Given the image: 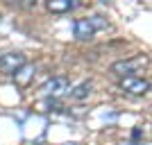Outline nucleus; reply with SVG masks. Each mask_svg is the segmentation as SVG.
Instances as JSON below:
<instances>
[{
    "instance_id": "1",
    "label": "nucleus",
    "mask_w": 152,
    "mask_h": 145,
    "mask_svg": "<svg viewBox=\"0 0 152 145\" xmlns=\"http://www.w3.org/2000/svg\"><path fill=\"white\" fill-rule=\"evenodd\" d=\"M121 88L129 95H145L148 88H150V82L143 79V77H136V75H129V77H123L121 79Z\"/></svg>"
},
{
    "instance_id": "2",
    "label": "nucleus",
    "mask_w": 152,
    "mask_h": 145,
    "mask_svg": "<svg viewBox=\"0 0 152 145\" xmlns=\"http://www.w3.org/2000/svg\"><path fill=\"white\" fill-rule=\"evenodd\" d=\"M25 55L23 52H5L2 57H0V70L7 73V75H14L20 66H25Z\"/></svg>"
},
{
    "instance_id": "3",
    "label": "nucleus",
    "mask_w": 152,
    "mask_h": 145,
    "mask_svg": "<svg viewBox=\"0 0 152 145\" xmlns=\"http://www.w3.org/2000/svg\"><path fill=\"white\" fill-rule=\"evenodd\" d=\"M41 91H43L45 98H59V95L70 91V82L66 77H52V79H48V82L41 86Z\"/></svg>"
},
{
    "instance_id": "4",
    "label": "nucleus",
    "mask_w": 152,
    "mask_h": 145,
    "mask_svg": "<svg viewBox=\"0 0 152 145\" xmlns=\"http://www.w3.org/2000/svg\"><path fill=\"white\" fill-rule=\"evenodd\" d=\"M141 66H143V59L141 57L139 59H123V61L111 63V73H116L121 77H129V75H136Z\"/></svg>"
},
{
    "instance_id": "5",
    "label": "nucleus",
    "mask_w": 152,
    "mask_h": 145,
    "mask_svg": "<svg viewBox=\"0 0 152 145\" xmlns=\"http://www.w3.org/2000/svg\"><path fill=\"white\" fill-rule=\"evenodd\" d=\"M73 30H75V36L80 39V41H89L95 34V25L91 23V18H77L75 23H73Z\"/></svg>"
},
{
    "instance_id": "6",
    "label": "nucleus",
    "mask_w": 152,
    "mask_h": 145,
    "mask_svg": "<svg viewBox=\"0 0 152 145\" xmlns=\"http://www.w3.org/2000/svg\"><path fill=\"white\" fill-rule=\"evenodd\" d=\"M77 7V0H45V9L52 14H68Z\"/></svg>"
},
{
    "instance_id": "7",
    "label": "nucleus",
    "mask_w": 152,
    "mask_h": 145,
    "mask_svg": "<svg viewBox=\"0 0 152 145\" xmlns=\"http://www.w3.org/2000/svg\"><path fill=\"white\" fill-rule=\"evenodd\" d=\"M91 91H93V86H91V82H82V84H77L73 91H68L70 98L73 100H84V98H89Z\"/></svg>"
},
{
    "instance_id": "8",
    "label": "nucleus",
    "mask_w": 152,
    "mask_h": 145,
    "mask_svg": "<svg viewBox=\"0 0 152 145\" xmlns=\"http://www.w3.org/2000/svg\"><path fill=\"white\" fill-rule=\"evenodd\" d=\"M32 73H34V66H20L18 70H16V73H14V77H16V82L18 84H27L30 82V77H32Z\"/></svg>"
},
{
    "instance_id": "9",
    "label": "nucleus",
    "mask_w": 152,
    "mask_h": 145,
    "mask_svg": "<svg viewBox=\"0 0 152 145\" xmlns=\"http://www.w3.org/2000/svg\"><path fill=\"white\" fill-rule=\"evenodd\" d=\"M7 5H14V7H30V5H34L37 0H5Z\"/></svg>"
}]
</instances>
